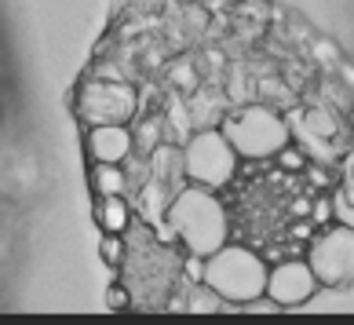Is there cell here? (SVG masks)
<instances>
[{
  "label": "cell",
  "mask_w": 354,
  "mask_h": 325,
  "mask_svg": "<svg viewBox=\"0 0 354 325\" xmlns=\"http://www.w3.org/2000/svg\"><path fill=\"white\" fill-rule=\"evenodd\" d=\"M153 227H157V234H161L165 241L183 245V252L208 259L216 249H223V245L230 241L234 219H230V209L223 205L219 190L187 183L172 198L165 219L153 223Z\"/></svg>",
  "instance_id": "cell-1"
},
{
  "label": "cell",
  "mask_w": 354,
  "mask_h": 325,
  "mask_svg": "<svg viewBox=\"0 0 354 325\" xmlns=\"http://www.w3.org/2000/svg\"><path fill=\"white\" fill-rule=\"evenodd\" d=\"M219 128L234 142V150L241 154V161H274L278 150L292 142L288 117L263 99H248V102L230 106V113L223 117Z\"/></svg>",
  "instance_id": "cell-2"
},
{
  "label": "cell",
  "mask_w": 354,
  "mask_h": 325,
  "mask_svg": "<svg viewBox=\"0 0 354 325\" xmlns=\"http://www.w3.org/2000/svg\"><path fill=\"white\" fill-rule=\"evenodd\" d=\"M267 275L270 263L263 259V252L241 241H227L205 259V281L230 307H245L259 296H267Z\"/></svg>",
  "instance_id": "cell-3"
},
{
  "label": "cell",
  "mask_w": 354,
  "mask_h": 325,
  "mask_svg": "<svg viewBox=\"0 0 354 325\" xmlns=\"http://www.w3.org/2000/svg\"><path fill=\"white\" fill-rule=\"evenodd\" d=\"M183 168L187 179L208 190H227L238 179L241 168V154L234 150V142L227 139V132L216 128H198L187 142H183Z\"/></svg>",
  "instance_id": "cell-4"
},
{
  "label": "cell",
  "mask_w": 354,
  "mask_h": 325,
  "mask_svg": "<svg viewBox=\"0 0 354 325\" xmlns=\"http://www.w3.org/2000/svg\"><path fill=\"white\" fill-rule=\"evenodd\" d=\"M77 117L84 124H106V121L132 124L139 117V88L132 81H124V77L91 73L77 88Z\"/></svg>",
  "instance_id": "cell-5"
},
{
  "label": "cell",
  "mask_w": 354,
  "mask_h": 325,
  "mask_svg": "<svg viewBox=\"0 0 354 325\" xmlns=\"http://www.w3.org/2000/svg\"><path fill=\"white\" fill-rule=\"evenodd\" d=\"M307 259L322 281V289L354 285V227L333 223L318 230L307 245Z\"/></svg>",
  "instance_id": "cell-6"
},
{
  "label": "cell",
  "mask_w": 354,
  "mask_h": 325,
  "mask_svg": "<svg viewBox=\"0 0 354 325\" xmlns=\"http://www.w3.org/2000/svg\"><path fill=\"white\" fill-rule=\"evenodd\" d=\"M322 281L314 275L310 259L307 256H285L278 263H270V275H267V296L281 310L288 307H304L318 296Z\"/></svg>",
  "instance_id": "cell-7"
},
{
  "label": "cell",
  "mask_w": 354,
  "mask_h": 325,
  "mask_svg": "<svg viewBox=\"0 0 354 325\" xmlns=\"http://www.w3.org/2000/svg\"><path fill=\"white\" fill-rule=\"evenodd\" d=\"M84 154H88V161H117V165H124L128 158H136L132 124H121V121L84 124Z\"/></svg>",
  "instance_id": "cell-8"
},
{
  "label": "cell",
  "mask_w": 354,
  "mask_h": 325,
  "mask_svg": "<svg viewBox=\"0 0 354 325\" xmlns=\"http://www.w3.org/2000/svg\"><path fill=\"white\" fill-rule=\"evenodd\" d=\"M187 106H190V117H194V128H216V124H223V117L230 113L234 99L227 95V88H219L216 81H205L198 92L187 95Z\"/></svg>",
  "instance_id": "cell-9"
},
{
  "label": "cell",
  "mask_w": 354,
  "mask_h": 325,
  "mask_svg": "<svg viewBox=\"0 0 354 325\" xmlns=\"http://www.w3.org/2000/svg\"><path fill=\"white\" fill-rule=\"evenodd\" d=\"M91 216H95V227L106 230V234H128L132 230V223L139 219L136 205L128 194H110V198H95V209H91Z\"/></svg>",
  "instance_id": "cell-10"
},
{
  "label": "cell",
  "mask_w": 354,
  "mask_h": 325,
  "mask_svg": "<svg viewBox=\"0 0 354 325\" xmlns=\"http://www.w3.org/2000/svg\"><path fill=\"white\" fill-rule=\"evenodd\" d=\"M88 187L95 198H110V194H132V176L128 165L117 161H91L88 165Z\"/></svg>",
  "instance_id": "cell-11"
},
{
  "label": "cell",
  "mask_w": 354,
  "mask_h": 325,
  "mask_svg": "<svg viewBox=\"0 0 354 325\" xmlns=\"http://www.w3.org/2000/svg\"><path fill=\"white\" fill-rule=\"evenodd\" d=\"M165 81H168V88H172V92H179V95L198 92V88L205 84L201 62H194L190 55H176V59H168V62H165Z\"/></svg>",
  "instance_id": "cell-12"
},
{
  "label": "cell",
  "mask_w": 354,
  "mask_h": 325,
  "mask_svg": "<svg viewBox=\"0 0 354 325\" xmlns=\"http://www.w3.org/2000/svg\"><path fill=\"white\" fill-rule=\"evenodd\" d=\"M132 132H136V154H153L161 142H168V132H165V117L161 110H142L136 121H132Z\"/></svg>",
  "instance_id": "cell-13"
},
{
  "label": "cell",
  "mask_w": 354,
  "mask_h": 325,
  "mask_svg": "<svg viewBox=\"0 0 354 325\" xmlns=\"http://www.w3.org/2000/svg\"><path fill=\"white\" fill-rule=\"evenodd\" d=\"M310 154H307V147H304V142H288V147H281L278 150V158H274V165H278L281 168V172H288V176H304L307 172V168H310Z\"/></svg>",
  "instance_id": "cell-14"
},
{
  "label": "cell",
  "mask_w": 354,
  "mask_h": 325,
  "mask_svg": "<svg viewBox=\"0 0 354 325\" xmlns=\"http://www.w3.org/2000/svg\"><path fill=\"white\" fill-rule=\"evenodd\" d=\"M99 256H102V263H106V267L121 270L128 263V234H106V230H102Z\"/></svg>",
  "instance_id": "cell-15"
},
{
  "label": "cell",
  "mask_w": 354,
  "mask_h": 325,
  "mask_svg": "<svg viewBox=\"0 0 354 325\" xmlns=\"http://www.w3.org/2000/svg\"><path fill=\"white\" fill-rule=\"evenodd\" d=\"M106 307H110V310H128V307H136V292H132V285H128L124 278L113 281L110 289H106Z\"/></svg>",
  "instance_id": "cell-16"
},
{
  "label": "cell",
  "mask_w": 354,
  "mask_h": 325,
  "mask_svg": "<svg viewBox=\"0 0 354 325\" xmlns=\"http://www.w3.org/2000/svg\"><path fill=\"white\" fill-rule=\"evenodd\" d=\"M333 223L354 227V198H347L344 190H339V194H333Z\"/></svg>",
  "instance_id": "cell-17"
}]
</instances>
